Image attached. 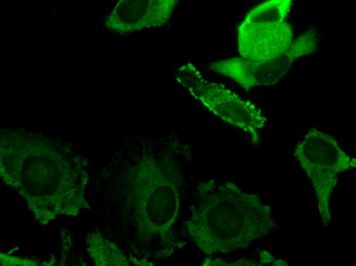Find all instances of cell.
<instances>
[{"mask_svg":"<svg viewBox=\"0 0 356 266\" xmlns=\"http://www.w3.org/2000/svg\"><path fill=\"white\" fill-rule=\"evenodd\" d=\"M291 0H272L252 9L238 28V48L241 58L263 61L277 57L291 46L293 33L286 20Z\"/></svg>","mask_w":356,"mask_h":266,"instance_id":"cell-1","label":"cell"},{"mask_svg":"<svg viewBox=\"0 0 356 266\" xmlns=\"http://www.w3.org/2000/svg\"><path fill=\"white\" fill-rule=\"evenodd\" d=\"M186 67L191 73L188 87L191 94L210 112L249 133L253 142H257L259 132L268 122L262 111L224 85L206 79L191 64Z\"/></svg>","mask_w":356,"mask_h":266,"instance_id":"cell-2","label":"cell"},{"mask_svg":"<svg viewBox=\"0 0 356 266\" xmlns=\"http://www.w3.org/2000/svg\"><path fill=\"white\" fill-rule=\"evenodd\" d=\"M295 154L314 186L322 192L331 189L337 173L348 169L350 163L335 138L315 128L296 145Z\"/></svg>","mask_w":356,"mask_h":266,"instance_id":"cell-3","label":"cell"}]
</instances>
